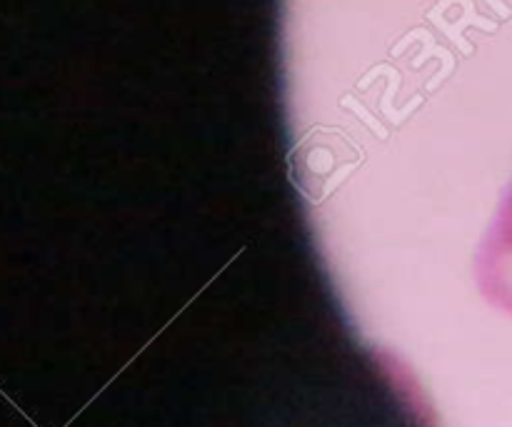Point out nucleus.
Wrapping results in <instances>:
<instances>
[{
	"label": "nucleus",
	"instance_id": "nucleus-1",
	"mask_svg": "<svg viewBox=\"0 0 512 427\" xmlns=\"http://www.w3.org/2000/svg\"><path fill=\"white\" fill-rule=\"evenodd\" d=\"M473 268L483 298L512 318V178L480 235Z\"/></svg>",
	"mask_w": 512,
	"mask_h": 427
}]
</instances>
